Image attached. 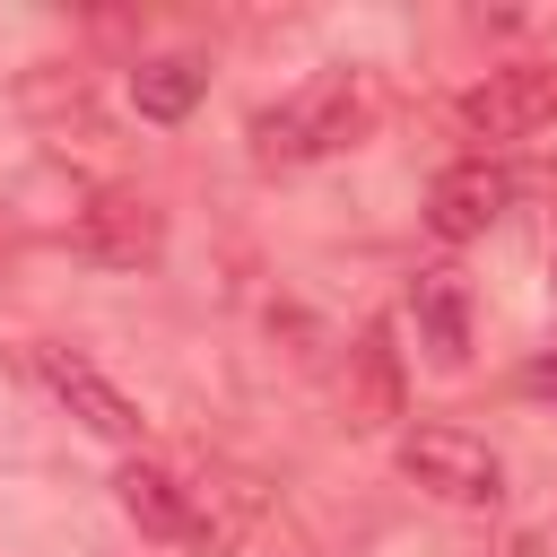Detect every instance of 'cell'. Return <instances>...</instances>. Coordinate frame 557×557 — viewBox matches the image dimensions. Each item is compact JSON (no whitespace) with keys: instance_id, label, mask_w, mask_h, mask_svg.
I'll return each mask as SVG.
<instances>
[{"instance_id":"11","label":"cell","mask_w":557,"mask_h":557,"mask_svg":"<svg viewBox=\"0 0 557 557\" xmlns=\"http://www.w3.org/2000/svg\"><path fill=\"white\" fill-rule=\"evenodd\" d=\"M522 400H548L557 409V357H531L522 366Z\"/></svg>"},{"instance_id":"8","label":"cell","mask_w":557,"mask_h":557,"mask_svg":"<svg viewBox=\"0 0 557 557\" xmlns=\"http://www.w3.org/2000/svg\"><path fill=\"white\" fill-rule=\"evenodd\" d=\"M348 426H392L400 418V348H392V322H366V339L348 348Z\"/></svg>"},{"instance_id":"4","label":"cell","mask_w":557,"mask_h":557,"mask_svg":"<svg viewBox=\"0 0 557 557\" xmlns=\"http://www.w3.org/2000/svg\"><path fill=\"white\" fill-rule=\"evenodd\" d=\"M505 209H513V174H505L487 148L453 157V165L426 183V235H435V244H479Z\"/></svg>"},{"instance_id":"10","label":"cell","mask_w":557,"mask_h":557,"mask_svg":"<svg viewBox=\"0 0 557 557\" xmlns=\"http://www.w3.org/2000/svg\"><path fill=\"white\" fill-rule=\"evenodd\" d=\"M418 331H426V348H435V366H461V348H470V313H461V296H453V278H418Z\"/></svg>"},{"instance_id":"3","label":"cell","mask_w":557,"mask_h":557,"mask_svg":"<svg viewBox=\"0 0 557 557\" xmlns=\"http://www.w3.org/2000/svg\"><path fill=\"white\" fill-rule=\"evenodd\" d=\"M453 122L470 139H531L557 122V70L548 61H513V70H487L479 87H461Z\"/></svg>"},{"instance_id":"1","label":"cell","mask_w":557,"mask_h":557,"mask_svg":"<svg viewBox=\"0 0 557 557\" xmlns=\"http://www.w3.org/2000/svg\"><path fill=\"white\" fill-rule=\"evenodd\" d=\"M374 78L366 70H313L287 104H270L261 122H252V157L261 165H313V157H331V148H357L366 131H374Z\"/></svg>"},{"instance_id":"5","label":"cell","mask_w":557,"mask_h":557,"mask_svg":"<svg viewBox=\"0 0 557 557\" xmlns=\"http://www.w3.org/2000/svg\"><path fill=\"white\" fill-rule=\"evenodd\" d=\"M35 374H44V392H52L87 435H104V444H139L148 418H139V400H131L104 366H87L78 348H35Z\"/></svg>"},{"instance_id":"7","label":"cell","mask_w":557,"mask_h":557,"mask_svg":"<svg viewBox=\"0 0 557 557\" xmlns=\"http://www.w3.org/2000/svg\"><path fill=\"white\" fill-rule=\"evenodd\" d=\"M78 252L96 270H148L165 252V209L148 191H96L78 209Z\"/></svg>"},{"instance_id":"2","label":"cell","mask_w":557,"mask_h":557,"mask_svg":"<svg viewBox=\"0 0 557 557\" xmlns=\"http://www.w3.org/2000/svg\"><path fill=\"white\" fill-rule=\"evenodd\" d=\"M400 470L426 487V496H444V505H496L505 496V461H496V444L487 435H470V426H400Z\"/></svg>"},{"instance_id":"9","label":"cell","mask_w":557,"mask_h":557,"mask_svg":"<svg viewBox=\"0 0 557 557\" xmlns=\"http://www.w3.org/2000/svg\"><path fill=\"white\" fill-rule=\"evenodd\" d=\"M200 87H209V70H200L191 52H157V61L131 70V104H139L148 122H183V113L200 104Z\"/></svg>"},{"instance_id":"6","label":"cell","mask_w":557,"mask_h":557,"mask_svg":"<svg viewBox=\"0 0 557 557\" xmlns=\"http://www.w3.org/2000/svg\"><path fill=\"white\" fill-rule=\"evenodd\" d=\"M113 505H122V513H131L148 540H174V548H218V522H209L200 487H183L165 461H122Z\"/></svg>"}]
</instances>
